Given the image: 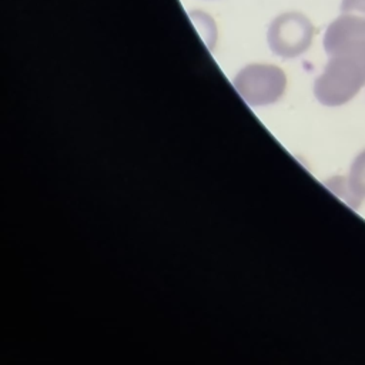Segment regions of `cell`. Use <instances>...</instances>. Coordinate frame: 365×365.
Segmentation results:
<instances>
[{
	"label": "cell",
	"mask_w": 365,
	"mask_h": 365,
	"mask_svg": "<svg viewBox=\"0 0 365 365\" xmlns=\"http://www.w3.org/2000/svg\"><path fill=\"white\" fill-rule=\"evenodd\" d=\"M314 26L309 19L298 11L277 16L267 33L271 51L284 58H294L307 51L312 43Z\"/></svg>",
	"instance_id": "3957f363"
},
{
	"label": "cell",
	"mask_w": 365,
	"mask_h": 365,
	"mask_svg": "<svg viewBox=\"0 0 365 365\" xmlns=\"http://www.w3.org/2000/svg\"><path fill=\"white\" fill-rule=\"evenodd\" d=\"M322 44L329 60L314 94L324 106H342L365 86V14L341 13L327 27Z\"/></svg>",
	"instance_id": "6da1fadb"
},
{
	"label": "cell",
	"mask_w": 365,
	"mask_h": 365,
	"mask_svg": "<svg viewBox=\"0 0 365 365\" xmlns=\"http://www.w3.org/2000/svg\"><path fill=\"white\" fill-rule=\"evenodd\" d=\"M232 84L250 106H267L282 96L287 78L277 66L250 64L238 71Z\"/></svg>",
	"instance_id": "7a4b0ae2"
}]
</instances>
